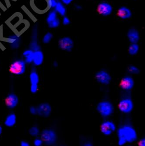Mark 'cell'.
Returning <instances> with one entry per match:
<instances>
[{
	"label": "cell",
	"instance_id": "1",
	"mask_svg": "<svg viewBox=\"0 0 145 146\" xmlns=\"http://www.w3.org/2000/svg\"><path fill=\"white\" fill-rule=\"evenodd\" d=\"M118 144L119 146H124L127 143H132L138 138L137 133L136 129L131 125H126L120 127L117 130Z\"/></svg>",
	"mask_w": 145,
	"mask_h": 146
},
{
	"label": "cell",
	"instance_id": "2",
	"mask_svg": "<svg viewBox=\"0 0 145 146\" xmlns=\"http://www.w3.org/2000/svg\"><path fill=\"white\" fill-rule=\"evenodd\" d=\"M96 110L102 116L107 117L113 113L114 107L113 104L109 101H102L97 105Z\"/></svg>",
	"mask_w": 145,
	"mask_h": 146
},
{
	"label": "cell",
	"instance_id": "3",
	"mask_svg": "<svg viewBox=\"0 0 145 146\" xmlns=\"http://www.w3.org/2000/svg\"><path fill=\"white\" fill-rule=\"evenodd\" d=\"M41 140L46 145H53L57 141L56 133L52 129H44L41 133Z\"/></svg>",
	"mask_w": 145,
	"mask_h": 146
},
{
	"label": "cell",
	"instance_id": "4",
	"mask_svg": "<svg viewBox=\"0 0 145 146\" xmlns=\"http://www.w3.org/2000/svg\"><path fill=\"white\" fill-rule=\"evenodd\" d=\"M26 63L22 60H15L11 65L9 70L12 74L22 75L26 70Z\"/></svg>",
	"mask_w": 145,
	"mask_h": 146
},
{
	"label": "cell",
	"instance_id": "5",
	"mask_svg": "<svg viewBox=\"0 0 145 146\" xmlns=\"http://www.w3.org/2000/svg\"><path fill=\"white\" fill-rule=\"evenodd\" d=\"M96 81L102 85H109L112 81V77L105 70H101L96 73L95 76Z\"/></svg>",
	"mask_w": 145,
	"mask_h": 146
},
{
	"label": "cell",
	"instance_id": "6",
	"mask_svg": "<svg viewBox=\"0 0 145 146\" xmlns=\"http://www.w3.org/2000/svg\"><path fill=\"white\" fill-rule=\"evenodd\" d=\"M59 48L64 51L71 52L74 47V42L70 37L61 38L58 42Z\"/></svg>",
	"mask_w": 145,
	"mask_h": 146
},
{
	"label": "cell",
	"instance_id": "7",
	"mask_svg": "<svg viewBox=\"0 0 145 146\" xmlns=\"http://www.w3.org/2000/svg\"><path fill=\"white\" fill-rule=\"evenodd\" d=\"M119 110L123 113H129L133 110L134 103L132 99L127 98L120 101L118 105Z\"/></svg>",
	"mask_w": 145,
	"mask_h": 146
},
{
	"label": "cell",
	"instance_id": "8",
	"mask_svg": "<svg viewBox=\"0 0 145 146\" xmlns=\"http://www.w3.org/2000/svg\"><path fill=\"white\" fill-rule=\"evenodd\" d=\"M116 127L113 121L109 120L103 122L100 125V131L103 135L109 136L116 130Z\"/></svg>",
	"mask_w": 145,
	"mask_h": 146
},
{
	"label": "cell",
	"instance_id": "9",
	"mask_svg": "<svg viewBox=\"0 0 145 146\" xmlns=\"http://www.w3.org/2000/svg\"><path fill=\"white\" fill-rule=\"evenodd\" d=\"M46 22L48 27L51 29L56 28L60 24L59 19L57 16V13L55 11L48 13L46 18Z\"/></svg>",
	"mask_w": 145,
	"mask_h": 146
},
{
	"label": "cell",
	"instance_id": "10",
	"mask_svg": "<svg viewBox=\"0 0 145 146\" xmlns=\"http://www.w3.org/2000/svg\"><path fill=\"white\" fill-rule=\"evenodd\" d=\"M134 85V79L130 76H126L122 78L119 84L121 89L126 91L133 89Z\"/></svg>",
	"mask_w": 145,
	"mask_h": 146
},
{
	"label": "cell",
	"instance_id": "11",
	"mask_svg": "<svg viewBox=\"0 0 145 146\" xmlns=\"http://www.w3.org/2000/svg\"><path fill=\"white\" fill-rule=\"evenodd\" d=\"M97 10L99 14L102 16H107L112 14L113 8L112 6L109 3L102 2L99 4Z\"/></svg>",
	"mask_w": 145,
	"mask_h": 146
},
{
	"label": "cell",
	"instance_id": "12",
	"mask_svg": "<svg viewBox=\"0 0 145 146\" xmlns=\"http://www.w3.org/2000/svg\"><path fill=\"white\" fill-rule=\"evenodd\" d=\"M37 114L43 117L49 116L52 111V108L49 104L47 103H42L40 104L37 107Z\"/></svg>",
	"mask_w": 145,
	"mask_h": 146
},
{
	"label": "cell",
	"instance_id": "13",
	"mask_svg": "<svg viewBox=\"0 0 145 146\" xmlns=\"http://www.w3.org/2000/svg\"><path fill=\"white\" fill-rule=\"evenodd\" d=\"M19 98L18 96L14 93L8 95L5 99V104L9 109H14L18 104Z\"/></svg>",
	"mask_w": 145,
	"mask_h": 146
},
{
	"label": "cell",
	"instance_id": "14",
	"mask_svg": "<svg viewBox=\"0 0 145 146\" xmlns=\"http://www.w3.org/2000/svg\"><path fill=\"white\" fill-rule=\"evenodd\" d=\"M127 36L130 43H138L140 40V33L134 28L130 29L128 30Z\"/></svg>",
	"mask_w": 145,
	"mask_h": 146
},
{
	"label": "cell",
	"instance_id": "15",
	"mask_svg": "<svg viewBox=\"0 0 145 146\" xmlns=\"http://www.w3.org/2000/svg\"><path fill=\"white\" fill-rule=\"evenodd\" d=\"M117 15L120 19H127L131 18L132 13L131 10L127 7L122 6L118 10Z\"/></svg>",
	"mask_w": 145,
	"mask_h": 146
},
{
	"label": "cell",
	"instance_id": "16",
	"mask_svg": "<svg viewBox=\"0 0 145 146\" xmlns=\"http://www.w3.org/2000/svg\"><path fill=\"white\" fill-rule=\"evenodd\" d=\"M44 59V55L42 51H36L34 52L33 60L32 63L36 66L41 65L43 63Z\"/></svg>",
	"mask_w": 145,
	"mask_h": 146
},
{
	"label": "cell",
	"instance_id": "17",
	"mask_svg": "<svg viewBox=\"0 0 145 146\" xmlns=\"http://www.w3.org/2000/svg\"><path fill=\"white\" fill-rule=\"evenodd\" d=\"M17 121V117L14 113H11L7 116L5 121V125L7 127H11L15 125Z\"/></svg>",
	"mask_w": 145,
	"mask_h": 146
},
{
	"label": "cell",
	"instance_id": "18",
	"mask_svg": "<svg viewBox=\"0 0 145 146\" xmlns=\"http://www.w3.org/2000/svg\"><path fill=\"white\" fill-rule=\"evenodd\" d=\"M34 51L32 50H27L23 53V56L24 59V62L26 64H30L32 63L33 60Z\"/></svg>",
	"mask_w": 145,
	"mask_h": 146
},
{
	"label": "cell",
	"instance_id": "19",
	"mask_svg": "<svg viewBox=\"0 0 145 146\" xmlns=\"http://www.w3.org/2000/svg\"><path fill=\"white\" fill-rule=\"evenodd\" d=\"M8 41L12 48L16 49L19 46L20 39L16 35H12L8 38Z\"/></svg>",
	"mask_w": 145,
	"mask_h": 146
},
{
	"label": "cell",
	"instance_id": "20",
	"mask_svg": "<svg viewBox=\"0 0 145 146\" xmlns=\"http://www.w3.org/2000/svg\"><path fill=\"white\" fill-rule=\"evenodd\" d=\"M140 50V46L138 43H130L128 48L129 54L131 56L136 55Z\"/></svg>",
	"mask_w": 145,
	"mask_h": 146
},
{
	"label": "cell",
	"instance_id": "21",
	"mask_svg": "<svg viewBox=\"0 0 145 146\" xmlns=\"http://www.w3.org/2000/svg\"><path fill=\"white\" fill-rule=\"evenodd\" d=\"M55 11L62 16H65L66 13V8L63 3L60 2H57V5L55 8Z\"/></svg>",
	"mask_w": 145,
	"mask_h": 146
},
{
	"label": "cell",
	"instance_id": "22",
	"mask_svg": "<svg viewBox=\"0 0 145 146\" xmlns=\"http://www.w3.org/2000/svg\"><path fill=\"white\" fill-rule=\"evenodd\" d=\"M30 83L31 84H37L38 85L39 82V77L37 71L36 70H32L30 73Z\"/></svg>",
	"mask_w": 145,
	"mask_h": 146
},
{
	"label": "cell",
	"instance_id": "23",
	"mask_svg": "<svg viewBox=\"0 0 145 146\" xmlns=\"http://www.w3.org/2000/svg\"><path fill=\"white\" fill-rule=\"evenodd\" d=\"M34 34V38H33L30 44V50H32L34 52L40 50V46L38 44L37 41L36 35Z\"/></svg>",
	"mask_w": 145,
	"mask_h": 146
},
{
	"label": "cell",
	"instance_id": "24",
	"mask_svg": "<svg viewBox=\"0 0 145 146\" xmlns=\"http://www.w3.org/2000/svg\"><path fill=\"white\" fill-rule=\"evenodd\" d=\"M127 71L129 74L132 75H137L140 73V69L134 65H129Z\"/></svg>",
	"mask_w": 145,
	"mask_h": 146
},
{
	"label": "cell",
	"instance_id": "25",
	"mask_svg": "<svg viewBox=\"0 0 145 146\" xmlns=\"http://www.w3.org/2000/svg\"><path fill=\"white\" fill-rule=\"evenodd\" d=\"M53 37V34L51 33L48 32L46 33L43 36L42 38V42L44 44H48L51 41Z\"/></svg>",
	"mask_w": 145,
	"mask_h": 146
},
{
	"label": "cell",
	"instance_id": "26",
	"mask_svg": "<svg viewBox=\"0 0 145 146\" xmlns=\"http://www.w3.org/2000/svg\"><path fill=\"white\" fill-rule=\"evenodd\" d=\"M29 134L32 137H36L39 133V130L36 127H33L29 130Z\"/></svg>",
	"mask_w": 145,
	"mask_h": 146
},
{
	"label": "cell",
	"instance_id": "27",
	"mask_svg": "<svg viewBox=\"0 0 145 146\" xmlns=\"http://www.w3.org/2000/svg\"><path fill=\"white\" fill-rule=\"evenodd\" d=\"M56 0H47V7L49 9H55L57 4Z\"/></svg>",
	"mask_w": 145,
	"mask_h": 146
},
{
	"label": "cell",
	"instance_id": "28",
	"mask_svg": "<svg viewBox=\"0 0 145 146\" xmlns=\"http://www.w3.org/2000/svg\"><path fill=\"white\" fill-rule=\"evenodd\" d=\"M38 86L37 84H31L30 91L32 93H36L38 91Z\"/></svg>",
	"mask_w": 145,
	"mask_h": 146
},
{
	"label": "cell",
	"instance_id": "29",
	"mask_svg": "<svg viewBox=\"0 0 145 146\" xmlns=\"http://www.w3.org/2000/svg\"><path fill=\"white\" fill-rule=\"evenodd\" d=\"M70 23H71V21H70V19H69L68 17L64 16L63 19V25L66 26V25H68L70 24Z\"/></svg>",
	"mask_w": 145,
	"mask_h": 146
},
{
	"label": "cell",
	"instance_id": "30",
	"mask_svg": "<svg viewBox=\"0 0 145 146\" xmlns=\"http://www.w3.org/2000/svg\"><path fill=\"white\" fill-rule=\"evenodd\" d=\"M42 144H43V142L41 139H36L34 141V146H42Z\"/></svg>",
	"mask_w": 145,
	"mask_h": 146
},
{
	"label": "cell",
	"instance_id": "31",
	"mask_svg": "<svg viewBox=\"0 0 145 146\" xmlns=\"http://www.w3.org/2000/svg\"><path fill=\"white\" fill-rule=\"evenodd\" d=\"M30 112L33 115L37 114V107L34 106H31L30 108Z\"/></svg>",
	"mask_w": 145,
	"mask_h": 146
},
{
	"label": "cell",
	"instance_id": "32",
	"mask_svg": "<svg viewBox=\"0 0 145 146\" xmlns=\"http://www.w3.org/2000/svg\"><path fill=\"white\" fill-rule=\"evenodd\" d=\"M138 146H145V139L144 138H142L139 141Z\"/></svg>",
	"mask_w": 145,
	"mask_h": 146
},
{
	"label": "cell",
	"instance_id": "33",
	"mask_svg": "<svg viewBox=\"0 0 145 146\" xmlns=\"http://www.w3.org/2000/svg\"><path fill=\"white\" fill-rule=\"evenodd\" d=\"M74 0H61L63 4L65 5H69L71 4Z\"/></svg>",
	"mask_w": 145,
	"mask_h": 146
},
{
	"label": "cell",
	"instance_id": "34",
	"mask_svg": "<svg viewBox=\"0 0 145 146\" xmlns=\"http://www.w3.org/2000/svg\"><path fill=\"white\" fill-rule=\"evenodd\" d=\"M20 146H30V144L25 141H22L20 142Z\"/></svg>",
	"mask_w": 145,
	"mask_h": 146
},
{
	"label": "cell",
	"instance_id": "35",
	"mask_svg": "<svg viewBox=\"0 0 145 146\" xmlns=\"http://www.w3.org/2000/svg\"><path fill=\"white\" fill-rule=\"evenodd\" d=\"M83 146H93V145H92V143H91L89 142H88L86 143H84V145H83Z\"/></svg>",
	"mask_w": 145,
	"mask_h": 146
},
{
	"label": "cell",
	"instance_id": "36",
	"mask_svg": "<svg viewBox=\"0 0 145 146\" xmlns=\"http://www.w3.org/2000/svg\"><path fill=\"white\" fill-rule=\"evenodd\" d=\"M2 133V127L1 125H0V136L1 135Z\"/></svg>",
	"mask_w": 145,
	"mask_h": 146
},
{
	"label": "cell",
	"instance_id": "37",
	"mask_svg": "<svg viewBox=\"0 0 145 146\" xmlns=\"http://www.w3.org/2000/svg\"><path fill=\"white\" fill-rule=\"evenodd\" d=\"M56 1H58V0H56Z\"/></svg>",
	"mask_w": 145,
	"mask_h": 146
}]
</instances>
